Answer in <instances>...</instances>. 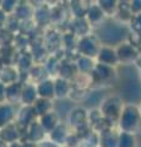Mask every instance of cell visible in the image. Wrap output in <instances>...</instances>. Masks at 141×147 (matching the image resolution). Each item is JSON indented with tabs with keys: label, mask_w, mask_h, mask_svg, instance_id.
I'll return each instance as SVG.
<instances>
[{
	"label": "cell",
	"mask_w": 141,
	"mask_h": 147,
	"mask_svg": "<svg viewBox=\"0 0 141 147\" xmlns=\"http://www.w3.org/2000/svg\"><path fill=\"white\" fill-rule=\"evenodd\" d=\"M97 38L102 45L117 47L120 43L125 42L129 36L128 26L118 21H106L102 26L96 28Z\"/></svg>",
	"instance_id": "1"
},
{
	"label": "cell",
	"mask_w": 141,
	"mask_h": 147,
	"mask_svg": "<svg viewBox=\"0 0 141 147\" xmlns=\"http://www.w3.org/2000/svg\"><path fill=\"white\" fill-rule=\"evenodd\" d=\"M117 125L119 127V131L135 135V132H138L141 129V114L139 105L134 103L124 104Z\"/></svg>",
	"instance_id": "2"
},
{
	"label": "cell",
	"mask_w": 141,
	"mask_h": 147,
	"mask_svg": "<svg viewBox=\"0 0 141 147\" xmlns=\"http://www.w3.org/2000/svg\"><path fill=\"white\" fill-rule=\"evenodd\" d=\"M124 104L125 103L123 102V99L119 96H108L101 102L98 109L102 117L114 126V124H118Z\"/></svg>",
	"instance_id": "3"
},
{
	"label": "cell",
	"mask_w": 141,
	"mask_h": 147,
	"mask_svg": "<svg viewBox=\"0 0 141 147\" xmlns=\"http://www.w3.org/2000/svg\"><path fill=\"white\" fill-rule=\"evenodd\" d=\"M67 126L74 129V132L79 136H81V132L84 130L91 131L92 129L88 124V110L82 107L72 108L67 114Z\"/></svg>",
	"instance_id": "4"
},
{
	"label": "cell",
	"mask_w": 141,
	"mask_h": 147,
	"mask_svg": "<svg viewBox=\"0 0 141 147\" xmlns=\"http://www.w3.org/2000/svg\"><path fill=\"white\" fill-rule=\"evenodd\" d=\"M101 47H102V44L94 33L81 37V38L77 39V44H76V49L80 55L92 58L94 60H96Z\"/></svg>",
	"instance_id": "5"
},
{
	"label": "cell",
	"mask_w": 141,
	"mask_h": 147,
	"mask_svg": "<svg viewBox=\"0 0 141 147\" xmlns=\"http://www.w3.org/2000/svg\"><path fill=\"white\" fill-rule=\"evenodd\" d=\"M115 52H117V57L119 64H124V65H128V64H133L136 61V59L139 58V50L136 49L135 45L131 42H125L120 43L119 45L115 47Z\"/></svg>",
	"instance_id": "6"
},
{
	"label": "cell",
	"mask_w": 141,
	"mask_h": 147,
	"mask_svg": "<svg viewBox=\"0 0 141 147\" xmlns=\"http://www.w3.org/2000/svg\"><path fill=\"white\" fill-rule=\"evenodd\" d=\"M115 76V69L112 66H107L103 64L96 63L93 71L91 72V79L93 84H107Z\"/></svg>",
	"instance_id": "7"
},
{
	"label": "cell",
	"mask_w": 141,
	"mask_h": 147,
	"mask_svg": "<svg viewBox=\"0 0 141 147\" xmlns=\"http://www.w3.org/2000/svg\"><path fill=\"white\" fill-rule=\"evenodd\" d=\"M72 92V82L63 79V77H54V99H67Z\"/></svg>",
	"instance_id": "8"
},
{
	"label": "cell",
	"mask_w": 141,
	"mask_h": 147,
	"mask_svg": "<svg viewBox=\"0 0 141 147\" xmlns=\"http://www.w3.org/2000/svg\"><path fill=\"white\" fill-rule=\"evenodd\" d=\"M96 63L103 64V65H107V66L115 67L118 64H119L115 48L108 47V45H102L101 49H99V52H98L97 58H96Z\"/></svg>",
	"instance_id": "9"
},
{
	"label": "cell",
	"mask_w": 141,
	"mask_h": 147,
	"mask_svg": "<svg viewBox=\"0 0 141 147\" xmlns=\"http://www.w3.org/2000/svg\"><path fill=\"white\" fill-rule=\"evenodd\" d=\"M86 20L88 21V24L91 25L92 28H98L99 26H102L107 21V16L103 12L102 9L99 7L98 4L96 3V4L90 5L87 13H86Z\"/></svg>",
	"instance_id": "10"
},
{
	"label": "cell",
	"mask_w": 141,
	"mask_h": 147,
	"mask_svg": "<svg viewBox=\"0 0 141 147\" xmlns=\"http://www.w3.org/2000/svg\"><path fill=\"white\" fill-rule=\"evenodd\" d=\"M21 137H22L21 129L16 123H12L0 130V141L5 142L6 145L13 144V142H20Z\"/></svg>",
	"instance_id": "11"
},
{
	"label": "cell",
	"mask_w": 141,
	"mask_h": 147,
	"mask_svg": "<svg viewBox=\"0 0 141 147\" xmlns=\"http://www.w3.org/2000/svg\"><path fill=\"white\" fill-rule=\"evenodd\" d=\"M25 132H26V141H30V142H33V144H40L45 140V131L43 130V127L40 126V124L37 120H34L33 123H31L25 129Z\"/></svg>",
	"instance_id": "12"
},
{
	"label": "cell",
	"mask_w": 141,
	"mask_h": 147,
	"mask_svg": "<svg viewBox=\"0 0 141 147\" xmlns=\"http://www.w3.org/2000/svg\"><path fill=\"white\" fill-rule=\"evenodd\" d=\"M17 115L16 105H12L10 103H1L0 104V130L10 124L15 123Z\"/></svg>",
	"instance_id": "13"
},
{
	"label": "cell",
	"mask_w": 141,
	"mask_h": 147,
	"mask_svg": "<svg viewBox=\"0 0 141 147\" xmlns=\"http://www.w3.org/2000/svg\"><path fill=\"white\" fill-rule=\"evenodd\" d=\"M39 97L37 93V87L32 82L26 81L24 82V87H22V93H21V105L25 107H33Z\"/></svg>",
	"instance_id": "14"
},
{
	"label": "cell",
	"mask_w": 141,
	"mask_h": 147,
	"mask_svg": "<svg viewBox=\"0 0 141 147\" xmlns=\"http://www.w3.org/2000/svg\"><path fill=\"white\" fill-rule=\"evenodd\" d=\"M71 132L69 131V126L64 123H60L59 125L54 129V130L48 135L49 141H52L53 144H55L59 147H65L67 137Z\"/></svg>",
	"instance_id": "15"
},
{
	"label": "cell",
	"mask_w": 141,
	"mask_h": 147,
	"mask_svg": "<svg viewBox=\"0 0 141 147\" xmlns=\"http://www.w3.org/2000/svg\"><path fill=\"white\" fill-rule=\"evenodd\" d=\"M37 115L33 107H25L21 105L20 109H17V115H16V120L15 123L19 125L20 127H27L31 123H33L34 120H37Z\"/></svg>",
	"instance_id": "16"
},
{
	"label": "cell",
	"mask_w": 141,
	"mask_h": 147,
	"mask_svg": "<svg viewBox=\"0 0 141 147\" xmlns=\"http://www.w3.org/2000/svg\"><path fill=\"white\" fill-rule=\"evenodd\" d=\"M69 28H70V33L77 37V39L81 38V37L91 34V31H92V27L88 24V21L86 20V17L74 18L71 21V25Z\"/></svg>",
	"instance_id": "17"
},
{
	"label": "cell",
	"mask_w": 141,
	"mask_h": 147,
	"mask_svg": "<svg viewBox=\"0 0 141 147\" xmlns=\"http://www.w3.org/2000/svg\"><path fill=\"white\" fill-rule=\"evenodd\" d=\"M119 131L114 127L104 130L98 134V147H118Z\"/></svg>",
	"instance_id": "18"
},
{
	"label": "cell",
	"mask_w": 141,
	"mask_h": 147,
	"mask_svg": "<svg viewBox=\"0 0 141 147\" xmlns=\"http://www.w3.org/2000/svg\"><path fill=\"white\" fill-rule=\"evenodd\" d=\"M38 121L40 124V126L43 127V130L45 131L47 136L51 134V132L55 129L59 124H60V120H59V115L55 110H53L51 113H47L44 115L38 118Z\"/></svg>",
	"instance_id": "19"
},
{
	"label": "cell",
	"mask_w": 141,
	"mask_h": 147,
	"mask_svg": "<svg viewBox=\"0 0 141 147\" xmlns=\"http://www.w3.org/2000/svg\"><path fill=\"white\" fill-rule=\"evenodd\" d=\"M22 87L24 82L17 81L11 85L6 86V102L12 105L21 104V93H22Z\"/></svg>",
	"instance_id": "20"
},
{
	"label": "cell",
	"mask_w": 141,
	"mask_h": 147,
	"mask_svg": "<svg viewBox=\"0 0 141 147\" xmlns=\"http://www.w3.org/2000/svg\"><path fill=\"white\" fill-rule=\"evenodd\" d=\"M36 87H37V93L39 98L51 99V100L54 99V79L48 77V79L37 84Z\"/></svg>",
	"instance_id": "21"
},
{
	"label": "cell",
	"mask_w": 141,
	"mask_h": 147,
	"mask_svg": "<svg viewBox=\"0 0 141 147\" xmlns=\"http://www.w3.org/2000/svg\"><path fill=\"white\" fill-rule=\"evenodd\" d=\"M33 15H34V6L30 5V3H19L12 16L17 21H28V20H33Z\"/></svg>",
	"instance_id": "22"
},
{
	"label": "cell",
	"mask_w": 141,
	"mask_h": 147,
	"mask_svg": "<svg viewBox=\"0 0 141 147\" xmlns=\"http://www.w3.org/2000/svg\"><path fill=\"white\" fill-rule=\"evenodd\" d=\"M33 22L37 26L44 27L52 24V17H51V9L45 5H42L39 7L34 9V15H33Z\"/></svg>",
	"instance_id": "23"
},
{
	"label": "cell",
	"mask_w": 141,
	"mask_h": 147,
	"mask_svg": "<svg viewBox=\"0 0 141 147\" xmlns=\"http://www.w3.org/2000/svg\"><path fill=\"white\" fill-rule=\"evenodd\" d=\"M20 71L16 66H12V65H6L4 66L1 74H0V81L3 82L4 85H11L13 82H17V81H21L20 80Z\"/></svg>",
	"instance_id": "24"
},
{
	"label": "cell",
	"mask_w": 141,
	"mask_h": 147,
	"mask_svg": "<svg viewBox=\"0 0 141 147\" xmlns=\"http://www.w3.org/2000/svg\"><path fill=\"white\" fill-rule=\"evenodd\" d=\"M77 75H79V71H77L75 61L71 63L67 60H61L60 70H59V74H58L59 77H63V79H66L69 81H74Z\"/></svg>",
	"instance_id": "25"
},
{
	"label": "cell",
	"mask_w": 141,
	"mask_h": 147,
	"mask_svg": "<svg viewBox=\"0 0 141 147\" xmlns=\"http://www.w3.org/2000/svg\"><path fill=\"white\" fill-rule=\"evenodd\" d=\"M27 75H28V79H30L28 82H32L34 85L39 84L40 81H43L49 77L43 64H34V65L31 67V70L27 72Z\"/></svg>",
	"instance_id": "26"
},
{
	"label": "cell",
	"mask_w": 141,
	"mask_h": 147,
	"mask_svg": "<svg viewBox=\"0 0 141 147\" xmlns=\"http://www.w3.org/2000/svg\"><path fill=\"white\" fill-rule=\"evenodd\" d=\"M75 64H76L79 74H82V75H91V72L93 71L94 66H96V60L92 58L79 55V58L75 60Z\"/></svg>",
	"instance_id": "27"
},
{
	"label": "cell",
	"mask_w": 141,
	"mask_h": 147,
	"mask_svg": "<svg viewBox=\"0 0 141 147\" xmlns=\"http://www.w3.org/2000/svg\"><path fill=\"white\" fill-rule=\"evenodd\" d=\"M33 109L36 112L37 118L44 115L47 113H51L54 110V103L51 99H44V98H38L33 104Z\"/></svg>",
	"instance_id": "28"
},
{
	"label": "cell",
	"mask_w": 141,
	"mask_h": 147,
	"mask_svg": "<svg viewBox=\"0 0 141 147\" xmlns=\"http://www.w3.org/2000/svg\"><path fill=\"white\" fill-rule=\"evenodd\" d=\"M60 64H61V60L57 57V55L51 54L47 58V60L43 63V65L45 67V70H47L49 77H53V76L58 77L59 70H60Z\"/></svg>",
	"instance_id": "29"
},
{
	"label": "cell",
	"mask_w": 141,
	"mask_h": 147,
	"mask_svg": "<svg viewBox=\"0 0 141 147\" xmlns=\"http://www.w3.org/2000/svg\"><path fill=\"white\" fill-rule=\"evenodd\" d=\"M34 60H33V57L32 54H31L30 52H26L24 54L20 55L19 60H17V67L21 69L22 71H26L28 72L31 70V67H32L34 65Z\"/></svg>",
	"instance_id": "30"
},
{
	"label": "cell",
	"mask_w": 141,
	"mask_h": 147,
	"mask_svg": "<svg viewBox=\"0 0 141 147\" xmlns=\"http://www.w3.org/2000/svg\"><path fill=\"white\" fill-rule=\"evenodd\" d=\"M118 147H138L135 135H134V134H129V132L119 131Z\"/></svg>",
	"instance_id": "31"
},
{
	"label": "cell",
	"mask_w": 141,
	"mask_h": 147,
	"mask_svg": "<svg viewBox=\"0 0 141 147\" xmlns=\"http://www.w3.org/2000/svg\"><path fill=\"white\" fill-rule=\"evenodd\" d=\"M97 4L103 10V12L106 13L107 17L115 16L117 9H118V1H115V0H101V1H98Z\"/></svg>",
	"instance_id": "32"
},
{
	"label": "cell",
	"mask_w": 141,
	"mask_h": 147,
	"mask_svg": "<svg viewBox=\"0 0 141 147\" xmlns=\"http://www.w3.org/2000/svg\"><path fill=\"white\" fill-rule=\"evenodd\" d=\"M17 1L15 0H5V1H1V5H0V9L6 13L7 16L10 15H13V12H15L16 7H17Z\"/></svg>",
	"instance_id": "33"
},
{
	"label": "cell",
	"mask_w": 141,
	"mask_h": 147,
	"mask_svg": "<svg viewBox=\"0 0 141 147\" xmlns=\"http://www.w3.org/2000/svg\"><path fill=\"white\" fill-rule=\"evenodd\" d=\"M129 27L134 34H140L141 36V13L134 15L131 21L129 22Z\"/></svg>",
	"instance_id": "34"
},
{
	"label": "cell",
	"mask_w": 141,
	"mask_h": 147,
	"mask_svg": "<svg viewBox=\"0 0 141 147\" xmlns=\"http://www.w3.org/2000/svg\"><path fill=\"white\" fill-rule=\"evenodd\" d=\"M130 10L133 12V16L141 13V0H133V1H130Z\"/></svg>",
	"instance_id": "35"
},
{
	"label": "cell",
	"mask_w": 141,
	"mask_h": 147,
	"mask_svg": "<svg viewBox=\"0 0 141 147\" xmlns=\"http://www.w3.org/2000/svg\"><path fill=\"white\" fill-rule=\"evenodd\" d=\"M6 102V85L0 81V104Z\"/></svg>",
	"instance_id": "36"
},
{
	"label": "cell",
	"mask_w": 141,
	"mask_h": 147,
	"mask_svg": "<svg viewBox=\"0 0 141 147\" xmlns=\"http://www.w3.org/2000/svg\"><path fill=\"white\" fill-rule=\"evenodd\" d=\"M7 18H9V16L1 10V9H0V28H3V27H5V26H6Z\"/></svg>",
	"instance_id": "37"
},
{
	"label": "cell",
	"mask_w": 141,
	"mask_h": 147,
	"mask_svg": "<svg viewBox=\"0 0 141 147\" xmlns=\"http://www.w3.org/2000/svg\"><path fill=\"white\" fill-rule=\"evenodd\" d=\"M22 147H38V145L33 144V142H30V141H25V142H22Z\"/></svg>",
	"instance_id": "38"
},
{
	"label": "cell",
	"mask_w": 141,
	"mask_h": 147,
	"mask_svg": "<svg viewBox=\"0 0 141 147\" xmlns=\"http://www.w3.org/2000/svg\"><path fill=\"white\" fill-rule=\"evenodd\" d=\"M7 147H22V142H13V144L7 145Z\"/></svg>",
	"instance_id": "39"
},
{
	"label": "cell",
	"mask_w": 141,
	"mask_h": 147,
	"mask_svg": "<svg viewBox=\"0 0 141 147\" xmlns=\"http://www.w3.org/2000/svg\"><path fill=\"white\" fill-rule=\"evenodd\" d=\"M4 66H5V65H4V63H3L1 60H0V74H1V71H3V69H4Z\"/></svg>",
	"instance_id": "40"
},
{
	"label": "cell",
	"mask_w": 141,
	"mask_h": 147,
	"mask_svg": "<svg viewBox=\"0 0 141 147\" xmlns=\"http://www.w3.org/2000/svg\"><path fill=\"white\" fill-rule=\"evenodd\" d=\"M0 147H7V145L5 144V142H3V141H0Z\"/></svg>",
	"instance_id": "41"
},
{
	"label": "cell",
	"mask_w": 141,
	"mask_h": 147,
	"mask_svg": "<svg viewBox=\"0 0 141 147\" xmlns=\"http://www.w3.org/2000/svg\"><path fill=\"white\" fill-rule=\"evenodd\" d=\"M139 110H140V114H141V103L139 104Z\"/></svg>",
	"instance_id": "42"
}]
</instances>
